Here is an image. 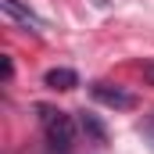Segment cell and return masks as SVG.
Masks as SVG:
<instances>
[{"mask_svg": "<svg viewBox=\"0 0 154 154\" xmlns=\"http://www.w3.org/2000/svg\"><path fill=\"white\" fill-rule=\"evenodd\" d=\"M79 125H82L97 143H104V140H108V129H104V122H100L97 115H82V118H79Z\"/></svg>", "mask_w": 154, "mask_h": 154, "instance_id": "5", "label": "cell"}, {"mask_svg": "<svg viewBox=\"0 0 154 154\" xmlns=\"http://www.w3.org/2000/svg\"><path fill=\"white\" fill-rule=\"evenodd\" d=\"M39 122H43V133H47V143L54 151H68L75 143V122L65 111H54V108H39Z\"/></svg>", "mask_w": 154, "mask_h": 154, "instance_id": "1", "label": "cell"}, {"mask_svg": "<svg viewBox=\"0 0 154 154\" xmlns=\"http://www.w3.org/2000/svg\"><path fill=\"white\" fill-rule=\"evenodd\" d=\"M93 4H97V7H104V4H108V0H93Z\"/></svg>", "mask_w": 154, "mask_h": 154, "instance_id": "9", "label": "cell"}, {"mask_svg": "<svg viewBox=\"0 0 154 154\" xmlns=\"http://www.w3.org/2000/svg\"><path fill=\"white\" fill-rule=\"evenodd\" d=\"M140 133H143V136H147V140H151V143H154V115H151V118H143V122H140Z\"/></svg>", "mask_w": 154, "mask_h": 154, "instance_id": "6", "label": "cell"}, {"mask_svg": "<svg viewBox=\"0 0 154 154\" xmlns=\"http://www.w3.org/2000/svg\"><path fill=\"white\" fill-rule=\"evenodd\" d=\"M43 82H47L50 90H72V86H79V75L72 68H50V72L43 75Z\"/></svg>", "mask_w": 154, "mask_h": 154, "instance_id": "4", "label": "cell"}, {"mask_svg": "<svg viewBox=\"0 0 154 154\" xmlns=\"http://www.w3.org/2000/svg\"><path fill=\"white\" fill-rule=\"evenodd\" d=\"M0 7H4V14H11L14 22H22V25H32V29H43V22H39V18L29 11V7H22L18 0H0Z\"/></svg>", "mask_w": 154, "mask_h": 154, "instance_id": "3", "label": "cell"}, {"mask_svg": "<svg viewBox=\"0 0 154 154\" xmlns=\"http://www.w3.org/2000/svg\"><path fill=\"white\" fill-rule=\"evenodd\" d=\"M93 97H97L100 104H108V108H118V111H129V108L136 104V97H133L129 90L111 86V82H93Z\"/></svg>", "mask_w": 154, "mask_h": 154, "instance_id": "2", "label": "cell"}, {"mask_svg": "<svg viewBox=\"0 0 154 154\" xmlns=\"http://www.w3.org/2000/svg\"><path fill=\"white\" fill-rule=\"evenodd\" d=\"M143 72H147V75H151V79H154V65H147V68H143Z\"/></svg>", "mask_w": 154, "mask_h": 154, "instance_id": "8", "label": "cell"}, {"mask_svg": "<svg viewBox=\"0 0 154 154\" xmlns=\"http://www.w3.org/2000/svg\"><path fill=\"white\" fill-rule=\"evenodd\" d=\"M0 72H4V79H11V72H14V68H11V57H4V61H0Z\"/></svg>", "mask_w": 154, "mask_h": 154, "instance_id": "7", "label": "cell"}]
</instances>
